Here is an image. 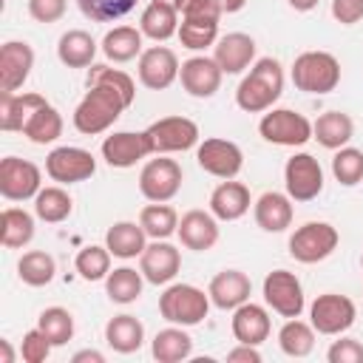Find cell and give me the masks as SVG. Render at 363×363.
I'll use <instances>...</instances> for the list:
<instances>
[{"label": "cell", "instance_id": "cell-11", "mask_svg": "<svg viewBox=\"0 0 363 363\" xmlns=\"http://www.w3.org/2000/svg\"><path fill=\"white\" fill-rule=\"evenodd\" d=\"M264 303L278 312L281 318H301L306 298H303V286L298 281L295 272L289 269H272L264 278Z\"/></svg>", "mask_w": 363, "mask_h": 363}, {"label": "cell", "instance_id": "cell-38", "mask_svg": "<svg viewBox=\"0 0 363 363\" xmlns=\"http://www.w3.org/2000/svg\"><path fill=\"white\" fill-rule=\"evenodd\" d=\"M139 224L147 238H170L179 230V213L167 201H150L139 213Z\"/></svg>", "mask_w": 363, "mask_h": 363}, {"label": "cell", "instance_id": "cell-12", "mask_svg": "<svg viewBox=\"0 0 363 363\" xmlns=\"http://www.w3.org/2000/svg\"><path fill=\"white\" fill-rule=\"evenodd\" d=\"M147 139L153 153H182L199 145V125L187 116H162L147 125Z\"/></svg>", "mask_w": 363, "mask_h": 363}, {"label": "cell", "instance_id": "cell-28", "mask_svg": "<svg viewBox=\"0 0 363 363\" xmlns=\"http://www.w3.org/2000/svg\"><path fill=\"white\" fill-rule=\"evenodd\" d=\"M105 343L119 352V354H133L142 349L145 343V326L139 318L122 312V315H113L108 323H105Z\"/></svg>", "mask_w": 363, "mask_h": 363}, {"label": "cell", "instance_id": "cell-14", "mask_svg": "<svg viewBox=\"0 0 363 363\" xmlns=\"http://www.w3.org/2000/svg\"><path fill=\"white\" fill-rule=\"evenodd\" d=\"M45 173L60 184H77L96 173V159L85 147L62 145L45 156Z\"/></svg>", "mask_w": 363, "mask_h": 363}, {"label": "cell", "instance_id": "cell-22", "mask_svg": "<svg viewBox=\"0 0 363 363\" xmlns=\"http://www.w3.org/2000/svg\"><path fill=\"white\" fill-rule=\"evenodd\" d=\"M213 60L224 74H241L255 62V40L244 31H230L213 45Z\"/></svg>", "mask_w": 363, "mask_h": 363}, {"label": "cell", "instance_id": "cell-43", "mask_svg": "<svg viewBox=\"0 0 363 363\" xmlns=\"http://www.w3.org/2000/svg\"><path fill=\"white\" fill-rule=\"evenodd\" d=\"M74 267H77L82 281H102L111 272V250L99 247V244H88L77 252Z\"/></svg>", "mask_w": 363, "mask_h": 363}, {"label": "cell", "instance_id": "cell-54", "mask_svg": "<svg viewBox=\"0 0 363 363\" xmlns=\"http://www.w3.org/2000/svg\"><path fill=\"white\" fill-rule=\"evenodd\" d=\"M289 3V9H295V11H312L315 6H318V0H286Z\"/></svg>", "mask_w": 363, "mask_h": 363}, {"label": "cell", "instance_id": "cell-25", "mask_svg": "<svg viewBox=\"0 0 363 363\" xmlns=\"http://www.w3.org/2000/svg\"><path fill=\"white\" fill-rule=\"evenodd\" d=\"M250 204H252L250 187L241 182H233V179H224L210 193V213L218 221H238L250 210Z\"/></svg>", "mask_w": 363, "mask_h": 363}, {"label": "cell", "instance_id": "cell-24", "mask_svg": "<svg viewBox=\"0 0 363 363\" xmlns=\"http://www.w3.org/2000/svg\"><path fill=\"white\" fill-rule=\"evenodd\" d=\"M210 303L218 309H235L241 303L250 301L252 295V281L247 272L241 269H221L218 275H213L210 286H207Z\"/></svg>", "mask_w": 363, "mask_h": 363}, {"label": "cell", "instance_id": "cell-45", "mask_svg": "<svg viewBox=\"0 0 363 363\" xmlns=\"http://www.w3.org/2000/svg\"><path fill=\"white\" fill-rule=\"evenodd\" d=\"M332 173L343 187H354L363 182V150L357 147H340L332 159Z\"/></svg>", "mask_w": 363, "mask_h": 363}, {"label": "cell", "instance_id": "cell-19", "mask_svg": "<svg viewBox=\"0 0 363 363\" xmlns=\"http://www.w3.org/2000/svg\"><path fill=\"white\" fill-rule=\"evenodd\" d=\"M221 77H224V71L218 68V62L213 57H204V54L184 60L179 68L182 88L196 99H210L221 88Z\"/></svg>", "mask_w": 363, "mask_h": 363}, {"label": "cell", "instance_id": "cell-1", "mask_svg": "<svg viewBox=\"0 0 363 363\" xmlns=\"http://www.w3.org/2000/svg\"><path fill=\"white\" fill-rule=\"evenodd\" d=\"M284 94V68L275 57H261L250 65V74L235 88V105L247 113L269 111Z\"/></svg>", "mask_w": 363, "mask_h": 363}, {"label": "cell", "instance_id": "cell-9", "mask_svg": "<svg viewBox=\"0 0 363 363\" xmlns=\"http://www.w3.org/2000/svg\"><path fill=\"white\" fill-rule=\"evenodd\" d=\"M357 318V306L352 298L337 292H323L309 306V323L318 335H343Z\"/></svg>", "mask_w": 363, "mask_h": 363}, {"label": "cell", "instance_id": "cell-21", "mask_svg": "<svg viewBox=\"0 0 363 363\" xmlns=\"http://www.w3.org/2000/svg\"><path fill=\"white\" fill-rule=\"evenodd\" d=\"M176 235H179L182 247H187L193 252H207L218 244V218L204 210H187L179 218Z\"/></svg>", "mask_w": 363, "mask_h": 363}, {"label": "cell", "instance_id": "cell-16", "mask_svg": "<svg viewBox=\"0 0 363 363\" xmlns=\"http://www.w3.org/2000/svg\"><path fill=\"white\" fill-rule=\"evenodd\" d=\"M179 57L167 45H150L139 54V82L150 91H164L179 79Z\"/></svg>", "mask_w": 363, "mask_h": 363}, {"label": "cell", "instance_id": "cell-31", "mask_svg": "<svg viewBox=\"0 0 363 363\" xmlns=\"http://www.w3.org/2000/svg\"><path fill=\"white\" fill-rule=\"evenodd\" d=\"M139 31L156 43H164L173 34H179V11L170 3L150 0L139 17Z\"/></svg>", "mask_w": 363, "mask_h": 363}, {"label": "cell", "instance_id": "cell-37", "mask_svg": "<svg viewBox=\"0 0 363 363\" xmlns=\"http://www.w3.org/2000/svg\"><path fill=\"white\" fill-rule=\"evenodd\" d=\"M278 346L286 357H306L315 349V326L301 318H286L278 329Z\"/></svg>", "mask_w": 363, "mask_h": 363}, {"label": "cell", "instance_id": "cell-47", "mask_svg": "<svg viewBox=\"0 0 363 363\" xmlns=\"http://www.w3.org/2000/svg\"><path fill=\"white\" fill-rule=\"evenodd\" d=\"M51 340L43 335V329L37 326V329H28L26 335H23V343H20V354H23V360L26 363H43L48 354H51Z\"/></svg>", "mask_w": 363, "mask_h": 363}, {"label": "cell", "instance_id": "cell-2", "mask_svg": "<svg viewBox=\"0 0 363 363\" xmlns=\"http://www.w3.org/2000/svg\"><path fill=\"white\" fill-rule=\"evenodd\" d=\"M125 108H130V102L119 91H113L108 85H91L88 94L74 108V128L85 136L105 133L122 116Z\"/></svg>", "mask_w": 363, "mask_h": 363}, {"label": "cell", "instance_id": "cell-17", "mask_svg": "<svg viewBox=\"0 0 363 363\" xmlns=\"http://www.w3.org/2000/svg\"><path fill=\"white\" fill-rule=\"evenodd\" d=\"M139 269H142V275H145L147 284L164 286V284H170L179 275V269H182V252L167 238H153L145 247V252L139 255Z\"/></svg>", "mask_w": 363, "mask_h": 363}, {"label": "cell", "instance_id": "cell-26", "mask_svg": "<svg viewBox=\"0 0 363 363\" xmlns=\"http://www.w3.org/2000/svg\"><path fill=\"white\" fill-rule=\"evenodd\" d=\"M255 224L264 233H284L292 224V199L278 190H267L252 204Z\"/></svg>", "mask_w": 363, "mask_h": 363}, {"label": "cell", "instance_id": "cell-46", "mask_svg": "<svg viewBox=\"0 0 363 363\" xmlns=\"http://www.w3.org/2000/svg\"><path fill=\"white\" fill-rule=\"evenodd\" d=\"M139 0H77L79 11L94 20V23H111V20H119L125 17L128 11H133Z\"/></svg>", "mask_w": 363, "mask_h": 363}, {"label": "cell", "instance_id": "cell-56", "mask_svg": "<svg viewBox=\"0 0 363 363\" xmlns=\"http://www.w3.org/2000/svg\"><path fill=\"white\" fill-rule=\"evenodd\" d=\"M162 3H170V0H162Z\"/></svg>", "mask_w": 363, "mask_h": 363}, {"label": "cell", "instance_id": "cell-41", "mask_svg": "<svg viewBox=\"0 0 363 363\" xmlns=\"http://www.w3.org/2000/svg\"><path fill=\"white\" fill-rule=\"evenodd\" d=\"M71 210H74V201L62 187H43L34 196V216L40 221H45V224L65 221L71 216Z\"/></svg>", "mask_w": 363, "mask_h": 363}, {"label": "cell", "instance_id": "cell-7", "mask_svg": "<svg viewBox=\"0 0 363 363\" xmlns=\"http://www.w3.org/2000/svg\"><path fill=\"white\" fill-rule=\"evenodd\" d=\"M337 244L340 235L329 221H306L289 235V255L301 264H318L329 258Z\"/></svg>", "mask_w": 363, "mask_h": 363}, {"label": "cell", "instance_id": "cell-55", "mask_svg": "<svg viewBox=\"0 0 363 363\" xmlns=\"http://www.w3.org/2000/svg\"><path fill=\"white\" fill-rule=\"evenodd\" d=\"M0 363H14V352L9 340H0Z\"/></svg>", "mask_w": 363, "mask_h": 363}, {"label": "cell", "instance_id": "cell-20", "mask_svg": "<svg viewBox=\"0 0 363 363\" xmlns=\"http://www.w3.org/2000/svg\"><path fill=\"white\" fill-rule=\"evenodd\" d=\"M34 68V48L26 40H9L0 48V91H20Z\"/></svg>", "mask_w": 363, "mask_h": 363}, {"label": "cell", "instance_id": "cell-52", "mask_svg": "<svg viewBox=\"0 0 363 363\" xmlns=\"http://www.w3.org/2000/svg\"><path fill=\"white\" fill-rule=\"evenodd\" d=\"M71 363H105V354L96 352V349H82L71 357Z\"/></svg>", "mask_w": 363, "mask_h": 363}, {"label": "cell", "instance_id": "cell-23", "mask_svg": "<svg viewBox=\"0 0 363 363\" xmlns=\"http://www.w3.org/2000/svg\"><path fill=\"white\" fill-rule=\"evenodd\" d=\"M230 329H233V337L238 343H250V346H261L269 332H272V323H269V312L267 306L261 303H241L233 309V320H230Z\"/></svg>", "mask_w": 363, "mask_h": 363}, {"label": "cell", "instance_id": "cell-49", "mask_svg": "<svg viewBox=\"0 0 363 363\" xmlns=\"http://www.w3.org/2000/svg\"><path fill=\"white\" fill-rule=\"evenodd\" d=\"M68 0H28V14L37 23H57L62 20Z\"/></svg>", "mask_w": 363, "mask_h": 363}, {"label": "cell", "instance_id": "cell-6", "mask_svg": "<svg viewBox=\"0 0 363 363\" xmlns=\"http://www.w3.org/2000/svg\"><path fill=\"white\" fill-rule=\"evenodd\" d=\"M258 133L269 145L301 147L312 139V122L292 108H269V111H264V116L258 122Z\"/></svg>", "mask_w": 363, "mask_h": 363}, {"label": "cell", "instance_id": "cell-48", "mask_svg": "<svg viewBox=\"0 0 363 363\" xmlns=\"http://www.w3.org/2000/svg\"><path fill=\"white\" fill-rule=\"evenodd\" d=\"M329 363H363V343L357 337H340L326 352Z\"/></svg>", "mask_w": 363, "mask_h": 363}, {"label": "cell", "instance_id": "cell-32", "mask_svg": "<svg viewBox=\"0 0 363 363\" xmlns=\"http://www.w3.org/2000/svg\"><path fill=\"white\" fill-rule=\"evenodd\" d=\"M57 57L68 68H91L94 57H96V40L82 28H71V31H65L60 37Z\"/></svg>", "mask_w": 363, "mask_h": 363}, {"label": "cell", "instance_id": "cell-10", "mask_svg": "<svg viewBox=\"0 0 363 363\" xmlns=\"http://www.w3.org/2000/svg\"><path fill=\"white\" fill-rule=\"evenodd\" d=\"M284 187L292 201H312L323 190V167L312 153H295L284 164Z\"/></svg>", "mask_w": 363, "mask_h": 363}, {"label": "cell", "instance_id": "cell-40", "mask_svg": "<svg viewBox=\"0 0 363 363\" xmlns=\"http://www.w3.org/2000/svg\"><path fill=\"white\" fill-rule=\"evenodd\" d=\"M142 284H145L142 269L136 272L133 267H116L105 278V292L113 303H133L142 295Z\"/></svg>", "mask_w": 363, "mask_h": 363}, {"label": "cell", "instance_id": "cell-42", "mask_svg": "<svg viewBox=\"0 0 363 363\" xmlns=\"http://www.w3.org/2000/svg\"><path fill=\"white\" fill-rule=\"evenodd\" d=\"M37 326L51 340V346H65L74 337V315L65 306H48L40 312Z\"/></svg>", "mask_w": 363, "mask_h": 363}, {"label": "cell", "instance_id": "cell-8", "mask_svg": "<svg viewBox=\"0 0 363 363\" xmlns=\"http://www.w3.org/2000/svg\"><path fill=\"white\" fill-rule=\"evenodd\" d=\"M182 164L164 153H156V159H150L139 173V193L147 201H170L182 190Z\"/></svg>", "mask_w": 363, "mask_h": 363}, {"label": "cell", "instance_id": "cell-30", "mask_svg": "<svg viewBox=\"0 0 363 363\" xmlns=\"http://www.w3.org/2000/svg\"><path fill=\"white\" fill-rule=\"evenodd\" d=\"M105 247L111 250V255L116 258H136L145 252L147 247V233L142 230L139 221H116L108 227L105 233Z\"/></svg>", "mask_w": 363, "mask_h": 363}, {"label": "cell", "instance_id": "cell-53", "mask_svg": "<svg viewBox=\"0 0 363 363\" xmlns=\"http://www.w3.org/2000/svg\"><path fill=\"white\" fill-rule=\"evenodd\" d=\"M216 6L221 9V14H235L247 6V0H216Z\"/></svg>", "mask_w": 363, "mask_h": 363}, {"label": "cell", "instance_id": "cell-44", "mask_svg": "<svg viewBox=\"0 0 363 363\" xmlns=\"http://www.w3.org/2000/svg\"><path fill=\"white\" fill-rule=\"evenodd\" d=\"M85 85H88V88H91V85H108V88L119 91L130 105H133V99H136V82H133L125 71L111 68V65H105V62H94V65L88 68Z\"/></svg>", "mask_w": 363, "mask_h": 363}, {"label": "cell", "instance_id": "cell-35", "mask_svg": "<svg viewBox=\"0 0 363 363\" xmlns=\"http://www.w3.org/2000/svg\"><path fill=\"white\" fill-rule=\"evenodd\" d=\"M34 238V216L23 207H6L0 213V241L6 250H23Z\"/></svg>", "mask_w": 363, "mask_h": 363}, {"label": "cell", "instance_id": "cell-13", "mask_svg": "<svg viewBox=\"0 0 363 363\" xmlns=\"http://www.w3.org/2000/svg\"><path fill=\"white\" fill-rule=\"evenodd\" d=\"M43 190V173L34 162L6 156L0 162V193L9 201H28Z\"/></svg>", "mask_w": 363, "mask_h": 363}, {"label": "cell", "instance_id": "cell-18", "mask_svg": "<svg viewBox=\"0 0 363 363\" xmlns=\"http://www.w3.org/2000/svg\"><path fill=\"white\" fill-rule=\"evenodd\" d=\"M150 153H153V147H150V139L145 130H116V133L105 136V142H102V159L119 170L133 167L136 162H142Z\"/></svg>", "mask_w": 363, "mask_h": 363}, {"label": "cell", "instance_id": "cell-4", "mask_svg": "<svg viewBox=\"0 0 363 363\" xmlns=\"http://www.w3.org/2000/svg\"><path fill=\"white\" fill-rule=\"evenodd\" d=\"M210 312V295L193 284H170L159 295V315L176 326H196Z\"/></svg>", "mask_w": 363, "mask_h": 363}, {"label": "cell", "instance_id": "cell-51", "mask_svg": "<svg viewBox=\"0 0 363 363\" xmlns=\"http://www.w3.org/2000/svg\"><path fill=\"white\" fill-rule=\"evenodd\" d=\"M227 363H261V352H258V346L238 343L235 349L227 352Z\"/></svg>", "mask_w": 363, "mask_h": 363}, {"label": "cell", "instance_id": "cell-3", "mask_svg": "<svg viewBox=\"0 0 363 363\" xmlns=\"http://www.w3.org/2000/svg\"><path fill=\"white\" fill-rule=\"evenodd\" d=\"M292 82L303 94H332L340 82V62L329 51H303L292 62Z\"/></svg>", "mask_w": 363, "mask_h": 363}, {"label": "cell", "instance_id": "cell-29", "mask_svg": "<svg viewBox=\"0 0 363 363\" xmlns=\"http://www.w3.org/2000/svg\"><path fill=\"white\" fill-rule=\"evenodd\" d=\"M45 105V96L43 94H9V91H0V128L3 130H23V125L28 122V116Z\"/></svg>", "mask_w": 363, "mask_h": 363}, {"label": "cell", "instance_id": "cell-5", "mask_svg": "<svg viewBox=\"0 0 363 363\" xmlns=\"http://www.w3.org/2000/svg\"><path fill=\"white\" fill-rule=\"evenodd\" d=\"M218 17L221 9L216 0H193L187 9H182V23H179V40L190 51H204L218 43Z\"/></svg>", "mask_w": 363, "mask_h": 363}, {"label": "cell", "instance_id": "cell-27", "mask_svg": "<svg viewBox=\"0 0 363 363\" xmlns=\"http://www.w3.org/2000/svg\"><path fill=\"white\" fill-rule=\"evenodd\" d=\"M352 136H354V122L343 111H326L312 122V139H318V145L326 150L346 147Z\"/></svg>", "mask_w": 363, "mask_h": 363}, {"label": "cell", "instance_id": "cell-33", "mask_svg": "<svg viewBox=\"0 0 363 363\" xmlns=\"http://www.w3.org/2000/svg\"><path fill=\"white\" fill-rule=\"evenodd\" d=\"M150 354L159 363H182L193 354V337L182 326L173 323V326L156 332V337L150 340Z\"/></svg>", "mask_w": 363, "mask_h": 363}, {"label": "cell", "instance_id": "cell-36", "mask_svg": "<svg viewBox=\"0 0 363 363\" xmlns=\"http://www.w3.org/2000/svg\"><path fill=\"white\" fill-rule=\"evenodd\" d=\"M20 133L34 145H51V142H57L62 136V116H60V111L54 105L45 102L28 116V122L23 125Z\"/></svg>", "mask_w": 363, "mask_h": 363}, {"label": "cell", "instance_id": "cell-34", "mask_svg": "<svg viewBox=\"0 0 363 363\" xmlns=\"http://www.w3.org/2000/svg\"><path fill=\"white\" fill-rule=\"evenodd\" d=\"M142 31L133 26H116L102 37V54L111 62H130L142 54Z\"/></svg>", "mask_w": 363, "mask_h": 363}, {"label": "cell", "instance_id": "cell-39", "mask_svg": "<svg viewBox=\"0 0 363 363\" xmlns=\"http://www.w3.org/2000/svg\"><path fill=\"white\" fill-rule=\"evenodd\" d=\"M17 275L28 286H45L57 275V261L45 250H28L17 261Z\"/></svg>", "mask_w": 363, "mask_h": 363}, {"label": "cell", "instance_id": "cell-57", "mask_svg": "<svg viewBox=\"0 0 363 363\" xmlns=\"http://www.w3.org/2000/svg\"><path fill=\"white\" fill-rule=\"evenodd\" d=\"M360 264H363V255H360Z\"/></svg>", "mask_w": 363, "mask_h": 363}, {"label": "cell", "instance_id": "cell-50", "mask_svg": "<svg viewBox=\"0 0 363 363\" xmlns=\"http://www.w3.org/2000/svg\"><path fill=\"white\" fill-rule=\"evenodd\" d=\"M332 17L340 26H354L363 20V0H332Z\"/></svg>", "mask_w": 363, "mask_h": 363}, {"label": "cell", "instance_id": "cell-15", "mask_svg": "<svg viewBox=\"0 0 363 363\" xmlns=\"http://www.w3.org/2000/svg\"><path fill=\"white\" fill-rule=\"evenodd\" d=\"M196 162L204 173H210L216 179H235L244 167V153L235 142L213 136L196 147Z\"/></svg>", "mask_w": 363, "mask_h": 363}]
</instances>
